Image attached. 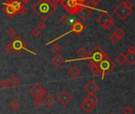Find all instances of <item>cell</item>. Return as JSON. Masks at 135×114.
<instances>
[{"label":"cell","mask_w":135,"mask_h":114,"mask_svg":"<svg viewBox=\"0 0 135 114\" xmlns=\"http://www.w3.org/2000/svg\"><path fill=\"white\" fill-rule=\"evenodd\" d=\"M30 94L36 98H43L45 95V90L40 83H36L32 85L30 88Z\"/></svg>","instance_id":"cell-7"},{"label":"cell","mask_w":135,"mask_h":114,"mask_svg":"<svg viewBox=\"0 0 135 114\" xmlns=\"http://www.w3.org/2000/svg\"><path fill=\"white\" fill-rule=\"evenodd\" d=\"M9 109H10L12 111L17 112V111H18V110L20 109L21 104L18 102V101H17V100H13V101H11V102L9 103Z\"/></svg>","instance_id":"cell-21"},{"label":"cell","mask_w":135,"mask_h":114,"mask_svg":"<svg viewBox=\"0 0 135 114\" xmlns=\"http://www.w3.org/2000/svg\"><path fill=\"white\" fill-rule=\"evenodd\" d=\"M115 62L119 65V66H123L125 64L126 61V56L123 52H119L115 58Z\"/></svg>","instance_id":"cell-18"},{"label":"cell","mask_w":135,"mask_h":114,"mask_svg":"<svg viewBox=\"0 0 135 114\" xmlns=\"http://www.w3.org/2000/svg\"><path fill=\"white\" fill-rule=\"evenodd\" d=\"M87 67H88V69H89L90 71H92V72L93 73V75H94L95 77L98 78V77L101 76V75H102V74H101V71H100V68H99V66H98V64H97V63H95V62L90 60V61L89 62L88 65H87Z\"/></svg>","instance_id":"cell-14"},{"label":"cell","mask_w":135,"mask_h":114,"mask_svg":"<svg viewBox=\"0 0 135 114\" xmlns=\"http://www.w3.org/2000/svg\"><path fill=\"white\" fill-rule=\"evenodd\" d=\"M12 51H13V47H12V44H11V43L7 44L4 47V52H5V53L9 54Z\"/></svg>","instance_id":"cell-32"},{"label":"cell","mask_w":135,"mask_h":114,"mask_svg":"<svg viewBox=\"0 0 135 114\" xmlns=\"http://www.w3.org/2000/svg\"><path fill=\"white\" fill-rule=\"evenodd\" d=\"M133 12V9H130L128 8L123 2V1L122 2H120L115 9H114V13L119 17L120 20L124 21L126 20L130 15L131 13Z\"/></svg>","instance_id":"cell-4"},{"label":"cell","mask_w":135,"mask_h":114,"mask_svg":"<svg viewBox=\"0 0 135 114\" xmlns=\"http://www.w3.org/2000/svg\"><path fill=\"white\" fill-rule=\"evenodd\" d=\"M0 44H1V40H0Z\"/></svg>","instance_id":"cell-44"},{"label":"cell","mask_w":135,"mask_h":114,"mask_svg":"<svg viewBox=\"0 0 135 114\" xmlns=\"http://www.w3.org/2000/svg\"><path fill=\"white\" fill-rule=\"evenodd\" d=\"M108 58H109V56L105 53V52L100 46H96L90 52H88L87 56L84 60H89L97 63Z\"/></svg>","instance_id":"cell-2"},{"label":"cell","mask_w":135,"mask_h":114,"mask_svg":"<svg viewBox=\"0 0 135 114\" xmlns=\"http://www.w3.org/2000/svg\"><path fill=\"white\" fill-rule=\"evenodd\" d=\"M51 1H52V2H53L55 4V5H57V3H58L59 1H61V0H51Z\"/></svg>","instance_id":"cell-42"},{"label":"cell","mask_w":135,"mask_h":114,"mask_svg":"<svg viewBox=\"0 0 135 114\" xmlns=\"http://www.w3.org/2000/svg\"><path fill=\"white\" fill-rule=\"evenodd\" d=\"M80 106H81V108L85 112H86L87 113H89L90 112H92V111L94 110V108L96 107L95 105L92 104L91 102H88V101L85 100V99H84V100L81 102Z\"/></svg>","instance_id":"cell-15"},{"label":"cell","mask_w":135,"mask_h":114,"mask_svg":"<svg viewBox=\"0 0 135 114\" xmlns=\"http://www.w3.org/2000/svg\"><path fill=\"white\" fill-rule=\"evenodd\" d=\"M123 2H124V4L128 7V8H130V9H133V3L130 1V0H127V1H123Z\"/></svg>","instance_id":"cell-37"},{"label":"cell","mask_w":135,"mask_h":114,"mask_svg":"<svg viewBox=\"0 0 135 114\" xmlns=\"http://www.w3.org/2000/svg\"><path fill=\"white\" fill-rule=\"evenodd\" d=\"M51 62L53 65H55V67H60L64 62H65V60L64 58L59 55V54H55L51 60Z\"/></svg>","instance_id":"cell-17"},{"label":"cell","mask_w":135,"mask_h":114,"mask_svg":"<svg viewBox=\"0 0 135 114\" xmlns=\"http://www.w3.org/2000/svg\"><path fill=\"white\" fill-rule=\"evenodd\" d=\"M98 66H99V68L102 74L101 75L102 79H104V76L115 68V64L113 63V61L110 58H108V59H104V60L100 62V65H98Z\"/></svg>","instance_id":"cell-6"},{"label":"cell","mask_w":135,"mask_h":114,"mask_svg":"<svg viewBox=\"0 0 135 114\" xmlns=\"http://www.w3.org/2000/svg\"><path fill=\"white\" fill-rule=\"evenodd\" d=\"M110 40H111V41L113 43V44H118L121 40H122V38H120V37H119L117 35H115L114 33H113V34L110 37Z\"/></svg>","instance_id":"cell-27"},{"label":"cell","mask_w":135,"mask_h":114,"mask_svg":"<svg viewBox=\"0 0 135 114\" xmlns=\"http://www.w3.org/2000/svg\"><path fill=\"white\" fill-rule=\"evenodd\" d=\"M126 56V61L131 65L134 66L135 64V53H127Z\"/></svg>","instance_id":"cell-23"},{"label":"cell","mask_w":135,"mask_h":114,"mask_svg":"<svg viewBox=\"0 0 135 114\" xmlns=\"http://www.w3.org/2000/svg\"><path fill=\"white\" fill-rule=\"evenodd\" d=\"M85 100H87L88 102H91L92 104L97 106V102H98V98L95 95V94H89V95H87L85 98Z\"/></svg>","instance_id":"cell-22"},{"label":"cell","mask_w":135,"mask_h":114,"mask_svg":"<svg viewBox=\"0 0 135 114\" xmlns=\"http://www.w3.org/2000/svg\"><path fill=\"white\" fill-rule=\"evenodd\" d=\"M9 86H13V87H17L18 86H20L21 84V82L20 80V79L17 76V75H13L9 81Z\"/></svg>","instance_id":"cell-20"},{"label":"cell","mask_w":135,"mask_h":114,"mask_svg":"<svg viewBox=\"0 0 135 114\" xmlns=\"http://www.w3.org/2000/svg\"><path fill=\"white\" fill-rule=\"evenodd\" d=\"M31 35L33 37H35V38H37V37H39L41 35V30H40L38 28H34L31 31Z\"/></svg>","instance_id":"cell-26"},{"label":"cell","mask_w":135,"mask_h":114,"mask_svg":"<svg viewBox=\"0 0 135 114\" xmlns=\"http://www.w3.org/2000/svg\"><path fill=\"white\" fill-rule=\"evenodd\" d=\"M19 14L21 15V16H25L27 13H28V9L25 7V4H23V6H21V8L20 9V10H19Z\"/></svg>","instance_id":"cell-35"},{"label":"cell","mask_w":135,"mask_h":114,"mask_svg":"<svg viewBox=\"0 0 135 114\" xmlns=\"http://www.w3.org/2000/svg\"><path fill=\"white\" fill-rule=\"evenodd\" d=\"M76 53H77V55L78 56L81 57L80 60H84L87 56V55H88V51L85 48H80L78 49V51H77Z\"/></svg>","instance_id":"cell-24"},{"label":"cell","mask_w":135,"mask_h":114,"mask_svg":"<svg viewBox=\"0 0 135 114\" xmlns=\"http://www.w3.org/2000/svg\"><path fill=\"white\" fill-rule=\"evenodd\" d=\"M59 21L61 24H62V25H66V24H67L68 21H69V17H68L66 15H62V16H61V17L59 18Z\"/></svg>","instance_id":"cell-29"},{"label":"cell","mask_w":135,"mask_h":114,"mask_svg":"<svg viewBox=\"0 0 135 114\" xmlns=\"http://www.w3.org/2000/svg\"><path fill=\"white\" fill-rule=\"evenodd\" d=\"M11 44H12V47H13V51L17 55H19L20 52L23 49L25 48V44H26L24 42V40L18 36L15 37V39L11 42Z\"/></svg>","instance_id":"cell-8"},{"label":"cell","mask_w":135,"mask_h":114,"mask_svg":"<svg viewBox=\"0 0 135 114\" xmlns=\"http://www.w3.org/2000/svg\"><path fill=\"white\" fill-rule=\"evenodd\" d=\"M67 73L70 78H72L73 79H75L80 76V75L81 74V71L77 66H73L68 70Z\"/></svg>","instance_id":"cell-16"},{"label":"cell","mask_w":135,"mask_h":114,"mask_svg":"<svg viewBox=\"0 0 135 114\" xmlns=\"http://www.w3.org/2000/svg\"><path fill=\"white\" fill-rule=\"evenodd\" d=\"M103 0H90V2H92L94 5V6H97V5H99Z\"/></svg>","instance_id":"cell-39"},{"label":"cell","mask_w":135,"mask_h":114,"mask_svg":"<svg viewBox=\"0 0 135 114\" xmlns=\"http://www.w3.org/2000/svg\"><path fill=\"white\" fill-rule=\"evenodd\" d=\"M55 98L51 95V94H47V96L44 97L43 102L48 107H51L53 106V104L55 103Z\"/></svg>","instance_id":"cell-19"},{"label":"cell","mask_w":135,"mask_h":114,"mask_svg":"<svg viewBox=\"0 0 135 114\" xmlns=\"http://www.w3.org/2000/svg\"><path fill=\"white\" fill-rule=\"evenodd\" d=\"M123 114H133L134 113V110L132 109L131 106H127L123 110Z\"/></svg>","instance_id":"cell-33"},{"label":"cell","mask_w":135,"mask_h":114,"mask_svg":"<svg viewBox=\"0 0 135 114\" xmlns=\"http://www.w3.org/2000/svg\"><path fill=\"white\" fill-rule=\"evenodd\" d=\"M87 0H77V2H78V3L79 4V5H83L84 3H85V2H86Z\"/></svg>","instance_id":"cell-40"},{"label":"cell","mask_w":135,"mask_h":114,"mask_svg":"<svg viewBox=\"0 0 135 114\" xmlns=\"http://www.w3.org/2000/svg\"><path fill=\"white\" fill-rule=\"evenodd\" d=\"M56 5L51 0H38L32 10L43 20H47L55 10Z\"/></svg>","instance_id":"cell-1"},{"label":"cell","mask_w":135,"mask_h":114,"mask_svg":"<svg viewBox=\"0 0 135 114\" xmlns=\"http://www.w3.org/2000/svg\"><path fill=\"white\" fill-rule=\"evenodd\" d=\"M21 2H22L24 4H27V3H28L29 2H31V0H21Z\"/></svg>","instance_id":"cell-41"},{"label":"cell","mask_w":135,"mask_h":114,"mask_svg":"<svg viewBox=\"0 0 135 114\" xmlns=\"http://www.w3.org/2000/svg\"><path fill=\"white\" fill-rule=\"evenodd\" d=\"M57 100L63 106H67L72 100H73V97L72 95L66 90H62L57 97Z\"/></svg>","instance_id":"cell-9"},{"label":"cell","mask_w":135,"mask_h":114,"mask_svg":"<svg viewBox=\"0 0 135 114\" xmlns=\"http://www.w3.org/2000/svg\"><path fill=\"white\" fill-rule=\"evenodd\" d=\"M97 22L100 24L104 29L107 30H111L114 28L115 20L114 17L109 14L108 12L102 13L97 19Z\"/></svg>","instance_id":"cell-3"},{"label":"cell","mask_w":135,"mask_h":114,"mask_svg":"<svg viewBox=\"0 0 135 114\" xmlns=\"http://www.w3.org/2000/svg\"><path fill=\"white\" fill-rule=\"evenodd\" d=\"M74 1H77V0H74Z\"/></svg>","instance_id":"cell-45"},{"label":"cell","mask_w":135,"mask_h":114,"mask_svg":"<svg viewBox=\"0 0 135 114\" xmlns=\"http://www.w3.org/2000/svg\"><path fill=\"white\" fill-rule=\"evenodd\" d=\"M0 86L2 88V89H6L9 86V83L7 79H2L1 82H0Z\"/></svg>","instance_id":"cell-30"},{"label":"cell","mask_w":135,"mask_h":114,"mask_svg":"<svg viewBox=\"0 0 135 114\" xmlns=\"http://www.w3.org/2000/svg\"><path fill=\"white\" fill-rule=\"evenodd\" d=\"M93 12L90 9L87 8V7H83L81 6L80 8V10L78 11L77 14L78 16V17L82 21H88V19L90 17V16L92 15Z\"/></svg>","instance_id":"cell-10"},{"label":"cell","mask_w":135,"mask_h":114,"mask_svg":"<svg viewBox=\"0 0 135 114\" xmlns=\"http://www.w3.org/2000/svg\"><path fill=\"white\" fill-rule=\"evenodd\" d=\"M51 50L52 52H54L55 54H59V52L62 50V47L61 44H53V46L51 47Z\"/></svg>","instance_id":"cell-25"},{"label":"cell","mask_w":135,"mask_h":114,"mask_svg":"<svg viewBox=\"0 0 135 114\" xmlns=\"http://www.w3.org/2000/svg\"><path fill=\"white\" fill-rule=\"evenodd\" d=\"M2 10L5 12V13L9 17H13L14 15H16L17 13V11L13 8V6L8 2L6 1L2 6Z\"/></svg>","instance_id":"cell-13"},{"label":"cell","mask_w":135,"mask_h":114,"mask_svg":"<svg viewBox=\"0 0 135 114\" xmlns=\"http://www.w3.org/2000/svg\"><path fill=\"white\" fill-rule=\"evenodd\" d=\"M61 4L70 15L77 13L81 7V6L79 5L77 1L74 0H61Z\"/></svg>","instance_id":"cell-5"},{"label":"cell","mask_w":135,"mask_h":114,"mask_svg":"<svg viewBox=\"0 0 135 114\" xmlns=\"http://www.w3.org/2000/svg\"><path fill=\"white\" fill-rule=\"evenodd\" d=\"M85 25L82 22H81L78 20H76L74 21V23L71 25V30L69 33L74 32L77 36H79L84 30H85Z\"/></svg>","instance_id":"cell-11"},{"label":"cell","mask_w":135,"mask_h":114,"mask_svg":"<svg viewBox=\"0 0 135 114\" xmlns=\"http://www.w3.org/2000/svg\"><path fill=\"white\" fill-rule=\"evenodd\" d=\"M116 1H118V2H122L123 0H116Z\"/></svg>","instance_id":"cell-43"},{"label":"cell","mask_w":135,"mask_h":114,"mask_svg":"<svg viewBox=\"0 0 135 114\" xmlns=\"http://www.w3.org/2000/svg\"><path fill=\"white\" fill-rule=\"evenodd\" d=\"M84 88L89 94H95L99 90L100 86L94 80H89L84 86Z\"/></svg>","instance_id":"cell-12"},{"label":"cell","mask_w":135,"mask_h":114,"mask_svg":"<svg viewBox=\"0 0 135 114\" xmlns=\"http://www.w3.org/2000/svg\"><path fill=\"white\" fill-rule=\"evenodd\" d=\"M127 51L129 53H135V48L133 44L130 45L128 48H127Z\"/></svg>","instance_id":"cell-38"},{"label":"cell","mask_w":135,"mask_h":114,"mask_svg":"<svg viewBox=\"0 0 135 114\" xmlns=\"http://www.w3.org/2000/svg\"><path fill=\"white\" fill-rule=\"evenodd\" d=\"M32 104L34 105V106L36 107H40L43 104V101L40 98H36L32 101Z\"/></svg>","instance_id":"cell-34"},{"label":"cell","mask_w":135,"mask_h":114,"mask_svg":"<svg viewBox=\"0 0 135 114\" xmlns=\"http://www.w3.org/2000/svg\"><path fill=\"white\" fill-rule=\"evenodd\" d=\"M46 26H47V24L45 23V21H41L40 22H39V23H38V29H39L40 30H41V29H44L46 28Z\"/></svg>","instance_id":"cell-36"},{"label":"cell","mask_w":135,"mask_h":114,"mask_svg":"<svg viewBox=\"0 0 135 114\" xmlns=\"http://www.w3.org/2000/svg\"><path fill=\"white\" fill-rule=\"evenodd\" d=\"M109 114H113V113H109Z\"/></svg>","instance_id":"cell-46"},{"label":"cell","mask_w":135,"mask_h":114,"mask_svg":"<svg viewBox=\"0 0 135 114\" xmlns=\"http://www.w3.org/2000/svg\"><path fill=\"white\" fill-rule=\"evenodd\" d=\"M6 33H7V35H8L9 37H15L17 36V31H16L14 29H13V28L8 29L7 32H6Z\"/></svg>","instance_id":"cell-31"},{"label":"cell","mask_w":135,"mask_h":114,"mask_svg":"<svg viewBox=\"0 0 135 114\" xmlns=\"http://www.w3.org/2000/svg\"><path fill=\"white\" fill-rule=\"evenodd\" d=\"M114 33L115 34V35H117L119 37H120V38H123L125 35H126V33H125V31L123 29H121V28H118L115 32H114Z\"/></svg>","instance_id":"cell-28"}]
</instances>
